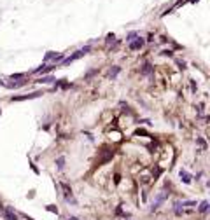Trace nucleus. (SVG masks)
Returning <instances> with one entry per match:
<instances>
[{"label": "nucleus", "mask_w": 210, "mask_h": 220, "mask_svg": "<svg viewBox=\"0 0 210 220\" xmlns=\"http://www.w3.org/2000/svg\"><path fill=\"white\" fill-rule=\"evenodd\" d=\"M90 51H91V47H90V46H86V47H82V49L75 51L74 54H70L68 58H63V61H61V67H67V65H70L72 61L79 60L81 56H84V54H86V52H90Z\"/></svg>", "instance_id": "1"}, {"label": "nucleus", "mask_w": 210, "mask_h": 220, "mask_svg": "<svg viewBox=\"0 0 210 220\" xmlns=\"http://www.w3.org/2000/svg\"><path fill=\"white\" fill-rule=\"evenodd\" d=\"M60 187L63 189V196H65V199L67 203H72V204H77V201L74 198V194H72V189H70L67 183H60Z\"/></svg>", "instance_id": "2"}, {"label": "nucleus", "mask_w": 210, "mask_h": 220, "mask_svg": "<svg viewBox=\"0 0 210 220\" xmlns=\"http://www.w3.org/2000/svg\"><path fill=\"white\" fill-rule=\"evenodd\" d=\"M44 93H40V91H35V93H32V94H25V96H12L11 101H23V100H32V98H39L42 96Z\"/></svg>", "instance_id": "3"}, {"label": "nucleus", "mask_w": 210, "mask_h": 220, "mask_svg": "<svg viewBox=\"0 0 210 220\" xmlns=\"http://www.w3.org/2000/svg\"><path fill=\"white\" fill-rule=\"evenodd\" d=\"M2 213H4V219H5V220H18V213L12 210V208H9V206H7V208H4Z\"/></svg>", "instance_id": "4"}, {"label": "nucleus", "mask_w": 210, "mask_h": 220, "mask_svg": "<svg viewBox=\"0 0 210 220\" xmlns=\"http://www.w3.org/2000/svg\"><path fill=\"white\" fill-rule=\"evenodd\" d=\"M142 46H144V39H142V37H138V39H135V40H131L130 44H128L130 51H138V49H142Z\"/></svg>", "instance_id": "5"}, {"label": "nucleus", "mask_w": 210, "mask_h": 220, "mask_svg": "<svg viewBox=\"0 0 210 220\" xmlns=\"http://www.w3.org/2000/svg\"><path fill=\"white\" fill-rule=\"evenodd\" d=\"M166 199V194H160V196H158V198H156V199L152 201V206H151V211H154V210H158V206H160L161 203H163V201Z\"/></svg>", "instance_id": "6"}, {"label": "nucleus", "mask_w": 210, "mask_h": 220, "mask_svg": "<svg viewBox=\"0 0 210 220\" xmlns=\"http://www.w3.org/2000/svg\"><path fill=\"white\" fill-rule=\"evenodd\" d=\"M152 72H154V67H152L151 63H144L142 68H140V73H142V75H151Z\"/></svg>", "instance_id": "7"}, {"label": "nucleus", "mask_w": 210, "mask_h": 220, "mask_svg": "<svg viewBox=\"0 0 210 220\" xmlns=\"http://www.w3.org/2000/svg\"><path fill=\"white\" fill-rule=\"evenodd\" d=\"M180 180L184 182V183H191V175L187 173V171L180 170Z\"/></svg>", "instance_id": "8"}, {"label": "nucleus", "mask_w": 210, "mask_h": 220, "mask_svg": "<svg viewBox=\"0 0 210 220\" xmlns=\"http://www.w3.org/2000/svg\"><path fill=\"white\" fill-rule=\"evenodd\" d=\"M37 82H40V84H56V79L54 77H40Z\"/></svg>", "instance_id": "9"}, {"label": "nucleus", "mask_w": 210, "mask_h": 220, "mask_svg": "<svg viewBox=\"0 0 210 220\" xmlns=\"http://www.w3.org/2000/svg\"><path fill=\"white\" fill-rule=\"evenodd\" d=\"M119 72H121V67H114V68H110V72H109V77H110V79H116Z\"/></svg>", "instance_id": "10"}, {"label": "nucleus", "mask_w": 210, "mask_h": 220, "mask_svg": "<svg viewBox=\"0 0 210 220\" xmlns=\"http://www.w3.org/2000/svg\"><path fill=\"white\" fill-rule=\"evenodd\" d=\"M208 208H210L208 201H203V203L200 204V208H198V211H200V213H207V211H208Z\"/></svg>", "instance_id": "11"}, {"label": "nucleus", "mask_w": 210, "mask_h": 220, "mask_svg": "<svg viewBox=\"0 0 210 220\" xmlns=\"http://www.w3.org/2000/svg\"><path fill=\"white\" fill-rule=\"evenodd\" d=\"M56 166H58V170H63V166H65V157L63 156L56 159Z\"/></svg>", "instance_id": "12"}, {"label": "nucleus", "mask_w": 210, "mask_h": 220, "mask_svg": "<svg viewBox=\"0 0 210 220\" xmlns=\"http://www.w3.org/2000/svg\"><path fill=\"white\" fill-rule=\"evenodd\" d=\"M25 77H26V73H12L9 79L11 80H18V79H25Z\"/></svg>", "instance_id": "13"}, {"label": "nucleus", "mask_w": 210, "mask_h": 220, "mask_svg": "<svg viewBox=\"0 0 210 220\" xmlns=\"http://www.w3.org/2000/svg\"><path fill=\"white\" fill-rule=\"evenodd\" d=\"M135 39H137V31H130V33H128V37H126V42L130 44L131 40H135Z\"/></svg>", "instance_id": "14"}, {"label": "nucleus", "mask_w": 210, "mask_h": 220, "mask_svg": "<svg viewBox=\"0 0 210 220\" xmlns=\"http://www.w3.org/2000/svg\"><path fill=\"white\" fill-rule=\"evenodd\" d=\"M173 206H175V208H173V210H175V213H177V215H180V213H182V210H180V208H182V203H179V201H177Z\"/></svg>", "instance_id": "15"}, {"label": "nucleus", "mask_w": 210, "mask_h": 220, "mask_svg": "<svg viewBox=\"0 0 210 220\" xmlns=\"http://www.w3.org/2000/svg\"><path fill=\"white\" fill-rule=\"evenodd\" d=\"M46 208H47V211H51V213H56V215H58V208H56V206L49 204V206H46Z\"/></svg>", "instance_id": "16"}, {"label": "nucleus", "mask_w": 210, "mask_h": 220, "mask_svg": "<svg viewBox=\"0 0 210 220\" xmlns=\"http://www.w3.org/2000/svg\"><path fill=\"white\" fill-rule=\"evenodd\" d=\"M114 39H116V35H114V33H109V35H107V39H105V42L110 44V42H114Z\"/></svg>", "instance_id": "17"}, {"label": "nucleus", "mask_w": 210, "mask_h": 220, "mask_svg": "<svg viewBox=\"0 0 210 220\" xmlns=\"http://www.w3.org/2000/svg\"><path fill=\"white\" fill-rule=\"evenodd\" d=\"M137 135H138V136H140V135H142V136H149V133H147V131H144V129H138V131H137Z\"/></svg>", "instance_id": "18"}, {"label": "nucleus", "mask_w": 210, "mask_h": 220, "mask_svg": "<svg viewBox=\"0 0 210 220\" xmlns=\"http://www.w3.org/2000/svg\"><path fill=\"white\" fill-rule=\"evenodd\" d=\"M191 89H193V93H196V84H194V80H191Z\"/></svg>", "instance_id": "19"}, {"label": "nucleus", "mask_w": 210, "mask_h": 220, "mask_svg": "<svg viewBox=\"0 0 210 220\" xmlns=\"http://www.w3.org/2000/svg\"><path fill=\"white\" fill-rule=\"evenodd\" d=\"M161 54H163V56H172V51H163Z\"/></svg>", "instance_id": "20"}, {"label": "nucleus", "mask_w": 210, "mask_h": 220, "mask_svg": "<svg viewBox=\"0 0 210 220\" xmlns=\"http://www.w3.org/2000/svg\"><path fill=\"white\" fill-rule=\"evenodd\" d=\"M67 220H77V217H68Z\"/></svg>", "instance_id": "21"}]
</instances>
